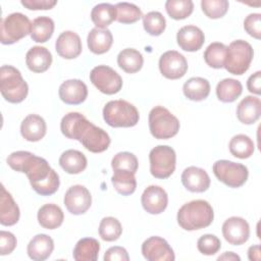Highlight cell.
Returning <instances> with one entry per match:
<instances>
[{
    "label": "cell",
    "mask_w": 261,
    "mask_h": 261,
    "mask_svg": "<svg viewBox=\"0 0 261 261\" xmlns=\"http://www.w3.org/2000/svg\"><path fill=\"white\" fill-rule=\"evenodd\" d=\"M63 202L68 212L73 215H81L91 207L92 196L86 187L75 185L66 191Z\"/></svg>",
    "instance_id": "cell-13"
},
{
    "label": "cell",
    "mask_w": 261,
    "mask_h": 261,
    "mask_svg": "<svg viewBox=\"0 0 261 261\" xmlns=\"http://www.w3.org/2000/svg\"><path fill=\"white\" fill-rule=\"evenodd\" d=\"M142 254L148 261H173V250L169 244L160 237H151L142 245Z\"/></svg>",
    "instance_id": "cell-14"
},
{
    "label": "cell",
    "mask_w": 261,
    "mask_h": 261,
    "mask_svg": "<svg viewBox=\"0 0 261 261\" xmlns=\"http://www.w3.org/2000/svg\"><path fill=\"white\" fill-rule=\"evenodd\" d=\"M144 63L143 55L136 49L126 48L119 52L117 56L118 66L127 73L138 72Z\"/></svg>",
    "instance_id": "cell-31"
},
{
    "label": "cell",
    "mask_w": 261,
    "mask_h": 261,
    "mask_svg": "<svg viewBox=\"0 0 261 261\" xmlns=\"http://www.w3.org/2000/svg\"><path fill=\"white\" fill-rule=\"evenodd\" d=\"M149 128L155 139L167 140L178 133L179 121L167 108L156 106L149 113Z\"/></svg>",
    "instance_id": "cell-6"
},
{
    "label": "cell",
    "mask_w": 261,
    "mask_h": 261,
    "mask_svg": "<svg viewBox=\"0 0 261 261\" xmlns=\"http://www.w3.org/2000/svg\"><path fill=\"white\" fill-rule=\"evenodd\" d=\"M261 114V101L257 97H245L237 107V117L244 124H253Z\"/></svg>",
    "instance_id": "cell-25"
},
{
    "label": "cell",
    "mask_w": 261,
    "mask_h": 261,
    "mask_svg": "<svg viewBox=\"0 0 261 261\" xmlns=\"http://www.w3.org/2000/svg\"><path fill=\"white\" fill-rule=\"evenodd\" d=\"M143 25L151 36H159L165 30L166 20L159 11H151L143 16Z\"/></svg>",
    "instance_id": "cell-41"
},
{
    "label": "cell",
    "mask_w": 261,
    "mask_h": 261,
    "mask_svg": "<svg viewBox=\"0 0 261 261\" xmlns=\"http://www.w3.org/2000/svg\"><path fill=\"white\" fill-rule=\"evenodd\" d=\"M228 1L226 0H202L201 7L203 12L209 18L216 19L224 16L228 10Z\"/></svg>",
    "instance_id": "cell-43"
},
{
    "label": "cell",
    "mask_w": 261,
    "mask_h": 261,
    "mask_svg": "<svg viewBox=\"0 0 261 261\" xmlns=\"http://www.w3.org/2000/svg\"><path fill=\"white\" fill-rule=\"evenodd\" d=\"M227 55V47L219 42L211 43L204 52L205 62L212 68L224 67Z\"/></svg>",
    "instance_id": "cell-37"
},
{
    "label": "cell",
    "mask_w": 261,
    "mask_h": 261,
    "mask_svg": "<svg viewBox=\"0 0 261 261\" xmlns=\"http://www.w3.org/2000/svg\"><path fill=\"white\" fill-rule=\"evenodd\" d=\"M0 91L3 98L9 103H20L27 98L29 87L18 69L11 65H2L0 68Z\"/></svg>",
    "instance_id": "cell-4"
},
{
    "label": "cell",
    "mask_w": 261,
    "mask_h": 261,
    "mask_svg": "<svg viewBox=\"0 0 261 261\" xmlns=\"http://www.w3.org/2000/svg\"><path fill=\"white\" fill-rule=\"evenodd\" d=\"M17 244L13 233L5 230L0 231V254L2 256L12 253Z\"/></svg>",
    "instance_id": "cell-46"
},
{
    "label": "cell",
    "mask_w": 261,
    "mask_h": 261,
    "mask_svg": "<svg viewBox=\"0 0 261 261\" xmlns=\"http://www.w3.org/2000/svg\"><path fill=\"white\" fill-rule=\"evenodd\" d=\"M87 158L84 153L77 150H66L59 158V165L69 174H77L87 167Z\"/></svg>",
    "instance_id": "cell-27"
},
{
    "label": "cell",
    "mask_w": 261,
    "mask_h": 261,
    "mask_svg": "<svg viewBox=\"0 0 261 261\" xmlns=\"http://www.w3.org/2000/svg\"><path fill=\"white\" fill-rule=\"evenodd\" d=\"M141 202L143 208L150 214L162 213L168 204L165 190L159 186H149L142 194Z\"/></svg>",
    "instance_id": "cell-16"
},
{
    "label": "cell",
    "mask_w": 261,
    "mask_h": 261,
    "mask_svg": "<svg viewBox=\"0 0 261 261\" xmlns=\"http://www.w3.org/2000/svg\"><path fill=\"white\" fill-rule=\"evenodd\" d=\"M165 9L168 15L176 20L185 19L194 10V3L191 0H167Z\"/></svg>",
    "instance_id": "cell-38"
},
{
    "label": "cell",
    "mask_w": 261,
    "mask_h": 261,
    "mask_svg": "<svg viewBox=\"0 0 261 261\" xmlns=\"http://www.w3.org/2000/svg\"><path fill=\"white\" fill-rule=\"evenodd\" d=\"M25 63L33 72H44L52 63V55L45 47L34 46L27 52Z\"/></svg>",
    "instance_id": "cell-24"
},
{
    "label": "cell",
    "mask_w": 261,
    "mask_h": 261,
    "mask_svg": "<svg viewBox=\"0 0 261 261\" xmlns=\"http://www.w3.org/2000/svg\"><path fill=\"white\" fill-rule=\"evenodd\" d=\"M197 248L203 255L211 256L216 254L221 248L220 240L214 234H204L197 242Z\"/></svg>",
    "instance_id": "cell-44"
},
{
    "label": "cell",
    "mask_w": 261,
    "mask_h": 261,
    "mask_svg": "<svg viewBox=\"0 0 261 261\" xmlns=\"http://www.w3.org/2000/svg\"><path fill=\"white\" fill-rule=\"evenodd\" d=\"M91 19L98 29H106L116 20V8L109 3L97 4L91 11Z\"/></svg>",
    "instance_id": "cell-34"
},
{
    "label": "cell",
    "mask_w": 261,
    "mask_h": 261,
    "mask_svg": "<svg viewBox=\"0 0 261 261\" xmlns=\"http://www.w3.org/2000/svg\"><path fill=\"white\" fill-rule=\"evenodd\" d=\"M253 56V48L248 42L244 40L233 41L227 47L224 67L231 74L242 75L249 69Z\"/></svg>",
    "instance_id": "cell-7"
},
{
    "label": "cell",
    "mask_w": 261,
    "mask_h": 261,
    "mask_svg": "<svg viewBox=\"0 0 261 261\" xmlns=\"http://www.w3.org/2000/svg\"><path fill=\"white\" fill-rule=\"evenodd\" d=\"M213 218V208L205 200H194L186 203L177 212V223L186 230L205 228L212 223Z\"/></svg>",
    "instance_id": "cell-3"
},
{
    "label": "cell",
    "mask_w": 261,
    "mask_h": 261,
    "mask_svg": "<svg viewBox=\"0 0 261 261\" xmlns=\"http://www.w3.org/2000/svg\"><path fill=\"white\" fill-rule=\"evenodd\" d=\"M115 8L116 20L120 23H134L143 17L141 9L133 3L119 2L115 5Z\"/></svg>",
    "instance_id": "cell-40"
},
{
    "label": "cell",
    "mask_w": 261,
    "mask_h": 261,
    "mask_svg": "<svg viewBox=\"0 0 261 261\" xmlns=\"http://www.w3.org/2000/svg\"><path fill=\"white\" fill-rule=\"evenodd\" d=\"M244 29L251 37L259 40L261 38V14H249L244 20Z\"/></svg>",
    "instance_id": "cell-45"
},
{
    "label": "cell",
    "mask_w": 261,
    "mask_h": 261,
    "mask_svg": "<svg viewBox=\"0 0 261 261\" xmlns=\"http://www.w3.org/2000/svg\"><path fill=\"white\" fill-rule=\"evenodd\" d=\"M217 260H228V261L238 260V261H240L241 258H240V256H238V255L234 254L233 252H225V253H223L221 256H219V257L217 258Z\"/></svg>",
    "instance_id": "cell-51"
},
{
    "label": "cell",
    "mask_w": 261,
    "mask_h": 261,
    "mask_svg": "<svg viewBox=\"0 0 261 261\" xmlns=\"http://www.w3.org/2000/svg\"><path fill=\"white\" fill-rule=\"evenodd\" d=\"M111 181L116 192L122 196L132 195L137 188L135 173L128 170H113Z\"/></svg>",
    "instance_id": "cell-35"
},
{
    "label": "cell",
    "mask_w": 261,
    "mask_h": 261,
    "mask_svg": "<svg viewBox=\"0 0 261 261\" xmlns=\"http://www.w3.org/2000/svg\"><path fill=\"white\" fill-rule=\"evenodd\" d=\"M176 41L182 50L195 52L203 46L205 36L200 28L196 25H185L177 32Z\"/></svg>",
    "instance_id": "cell-20"
},
{
    "label": "cell",
    "mask_w": 261,
    "mask_h": 261,
    "mask_svg": "<svg viewBox=\"0 0 261 261\" xmlns=\"http://www.w3.org/2000/svg\"><path fill=\"white\" fill-rule=\"evenodd\" d=\"M243 92V86L240 81L234 79H224L217 84V98L224 103L236 101Z\"/></svg>",
    "instance_id": "cell-33"
},
{
    "label": "cell",
    "mask_w": 261,
    "mask_h": 261,
    "mask_svg": "<svg viewBox=\"0 0 261 261\" xmlns=\"http://www.w3.org/2000/svg\"><path fill=\"white\" fill-rule=\"evenodd\" d=\"M149 159L150 172L156 178H167L175 169V151L169 146L159 145L153 148L150 151Z\"/></svg>",
    "instance_id": "cell-9"
},
{
    "label": "cell",
    "mask_w": 261,
    "mask_h": 261,
    "mask_svg": "<svg viewBox=\"0 0 261 261\" xmlns=\"http://www.w3.org/2000/svg\"><path fill=\"white\" fill-rule=\"evenodd\" d=\"M222 234L230 245H243L250 237L249 223L242 217H229L222 224Z\"/></svg>",
    "instance_id": "cell-15"
},
{
    "label": "cell",
    "mask_w": 261,
    "mask_h": 261,
    "mask_svg": "<svg viewBox=\"0 0 261 261\" xmlns=\"http://www.w3.org/2000/svg\"><path fill=\"white\" fill-rule=\"evenodd\" d=\"M60 129L66 138L79 141L87 150L93 153L104 152L110 145L109 135L79 112L65 114L61 119Z\"/></svg>",
    "instance_id": "cell-2"
},
{
    "label": "cell",
    "mask_w": 261,
    "mask_h": 261,
    "mask_svg": "<svg viewBox=\"0 0 261 261\" xmlns=\"http://www.w3.org/2000/svg\"><path fill=\"white\" fill-rule=\"evenodd\" d=\"M19 208L14 202L10 193L6 191L4 186H1L0 198V223L2 225L11 226L19 220Z\"/></svg>",
    "instance_id": "cell-23"
},
{
    "label": "cell",
    "mask_w": 261,
    "mask_h": 261,
    "mask_svg": "<svg viewBox=\"0 0 261 261\" xmlns=\"http://www.w3.org/2000/svg\"><path fill=\"white\" fill-rule=\"evenodd\" d=\"M7 164L27 174L34 191L41 196L53 195L59 188V176L46 159L29 151H16L7 157Z\"/></svg>",
    "instance_id": "cell-1"
},
{
    "label": "cell",
    "mask_w": 261,
    "mask_h": 261,
    "mask_svg": "<svg viewBox=\"0 0 261 261\" xmlns=\"http://www.w3.org/2000/svg\"><path fill=\"white\" fill-rule=\"evenodd\" d=\"M32 22L20 12H14L2 18L0 24V40L4 45L14 44L31 34Z\"/></svg>",
    "instance_id": "cell-8"
},
{
    "label": "cell",
    "mask_w": 261,
    "mask_h": 261,
    "mask_svg": "<svg viewBox=\"0 0 261 261\" xmlns=\"http://www.w3.org/2000/svg\"><path fill=\"white\" fill-rule=\"evenodd\" d=\"M104 260L105 261H128L129 260V256L127 251L119 246H115V247H111L109 248L105 255H104Z\"/></svg>",
    "instance_id": "cell-48"
},
{
    "label": "cell",
    "mask_w": 261,
    "mask_h": 261,
    "mask_svg": "<svg viewBox=\"0 0 261 261\" xmlns=\"http://www.w3.org/2000/svg\"><path fill=\"white\" fill-rule=\"evenodd\" d=\"M111 166L113 170H128L133 173H136L139 163L136 155L133 153L119 152L112 158Z\"/></svg>",
    "instance_id": "cell-42"
},
{
    "label": "cell",
    "mask_w": 261,
    "mask_h": 261,
    "mask_svg": "<svg viewBox=\"0 0 261 261\" xmlns=\"http://www.w3.org/2000/svg\"><path fill=\"white\" fill-rule=\"evenodd\" d=\"M100 251V244L96 239H81L73 249V259L76 261H96Z\"/></svg>",
    "instance_id": "cell-30"
},
{
    "label": "cell",
    "mask_w": 261,
    "mask_h": 261,
    "mask_svg": "<svg viewBox=\"0 0 261 261\" xmlns=\"http://www.w3.org/2000/svg\"><path fill=\"white\" fill-rule=\"evenodd\" d=\"M20 3L31 10H47L53 8L57 1L55 0H21Z\"/></svg>",
    "instance_id": "cell-47"
},
{
    "label": "cell",
    "mask_w": 261,
    "mask_h": 261,
    "mask_svg": "<svg viewBox=\"0 0 261 261\" xmlns=\"http://www.w3.org/2000/svg\"><path fill=\"white\" fill-rule=\"evenodd\" d=\"M54 250V242L45 233L35 236L28 245V255L35 261H43L50 257Z\"/></svg>",
    "instance_id": "cell-22"
},
{
    "label": "cell",
    "mask_w": 261,
    "mask_h": 261,
    "mask_svg": "<svg viewBox=\"0 0 261 261\" xmlns=\"http://www.w3.org/2000/svg\"><path fill=\"white\" fill-rule=\"evenodd\" d=\"M103 118L112 127H132L139 122L138 109L125 100H113L103 108Z\"/></svg>",
    "instance_id": "cell-5"
},
{
    "label": "cell",
    "mask_w": 261,
    "mask_h": 261,
    "mask_svg": "<svg viewBox=\"0 0 261 261\" xmlns=\"http://www.w3.org/2000/svg\"><path fill=\"white\" fill-rule=\"evenodd\" d=\"M247 88L253 94H261V71H256L250 75L247 82Z\"/></svg>",
    "instance_id": "cell-49"
},
{
    "label": "cell",
    "mask_w": 261,
    "mask_h": 261,
    "mask_svg": "<svg viewBox=\"0 0 261 261\" xmlns=\"http://www.w3.org/2000/svg\"><path fill=\"white\" fill-rule=\"evenodd\" d=\"M122 232V227L120 222L112 217H104L99 224V234L103 241L113 242L116 241Z\"/></svg>",
    "instance_id": "cell-39"
},
{
    "label": "cell",
    "mask_w": 261,
    "mask_h": 261,
    "mask_svg": "<svg viewBox=\"0 0 261 261\" xmlns=\"http://www.w3.org/2000/svg\"><path fill=\"white\" fill-rule=\"evenodd\" d=\"M54 21L49 16H39L32 22L31 38L37 43L47 42L53 35Z\"/></svg>",
    "instance_id": "cell-32"
},
{
    "label": "cell",
    "mask_w": 261,
    "mask_h": 261,
    "mask_svg": "<svg viewBox=\"0 0 261 261\" xmlns=\"http://www.w3.org/2000/svg\"><path fill=\"white\" fill-rule=\"evenodd\" d=\"M92 84L103 94L113 95L122 88L121 76L107 65L95 66L90 72Z\"/></svg>",
    "instance_id": "cell-11"
},
{
    "label": "cell",
    "mask_w": 261,
    "mask_h": 261,
    "mask_svg": "<svg viewBox=\"0 0 261 261\" xmlns=\"http://www.w3.org/2000/svg\"><path fill=\"white\" fill-rule=\"evenodd\" d=\"M229 152L237 158L246 159L253 155L255 145L252 139L246 135L240 134L231 138L229 142Z\"/></svg>",
    "instance_id": "cell-36"
},
{
    "label": "cell",
    "mask_w": 261,
    "mask_h": 261,
    "mask_svg": "<svg viewBox=\"0 0 261 261\" xmlns=\"http://www.w3.org/2000/svg\"><path fill=\"white\" fill-rule=\"evenodd\" d=\"M88 47L94 54H104L112 46L113 37L108 29H92L87 38Z\"/></svg>",
    "instance_id": "cell-26"
},
{
    "label": "cell",
    "mask_w": 261,
    "mask_h": 261,
    "mask_svg": "<svg viewBox=\"0 0 261 261\" xmlns=\"http://www.w3.org/2000/svg\"><path fill=\"white\" fill-rule=\"evenodd\" d=\"M248 257L252 261H259L260 260V245L250 247L248 250Z\"/></svg>",
    "instance_id": "cell-50"
},
{
    "label": "cell",
    "mask_w": 261,
    "mask_h": 261,
    "mask_svg": "<svg viewBox=\"0 0 261 261\" xmlns=\"http://www.w3.org/2000/svg\"><path fill=\"white\" fill-rule=\"evenodd\" d=\"M181 182L190 192L203 193L210 187V177L204 169L189 166L181 173Z\"/></svg>",
    "instance_id": "cell-19"
},
{
    "label": "cell",
    "mask_w": 261,
    "mask_h": 261,
    "mask_svg": "<svg viewBox=\"0 0 261 261\" xmlns=\"http://www.w3.org/2000/svg\"><path fill=\"white\" fill-rule=\"evenodd\" d=\"M213 173L218 180L229 188H240L248 179V168L229 160H217L213 164Z\"/></svg>",
    "instance_id": "cell-10"
},
{
    "label": "cell",
    "mask_w": 261,
    "mask_h": 261,
    "mask_svg": "<svg viewBox=\"0 0 261 261\" xmlns=\"http://www.w3.org/2000/svg\"><path fill=\"white\" fill-rule=\"evenodd\" d=\"M82 49L80 36L71 31L61 33L55 43V50L57 54L65 59L76 58L82 53Z\"/></svg>",
    "instance_id": "cell-17"
},
{
    "label": "cell",
    "mask_w": 261,
    "mask_h": 261,
    "mask_svg": "<svg viewBox=\"0 0 261 261\" xmlns=\"http://www.w3.org/2000/svg\"><path fill=\"white\" fill-rule=\"evenodd\" d=\"M47 126L43 117L29 114L20 124V134L29 142H38L46 135Z\"/></svg>",
    "instance_id": "cell-21"
},
{
    "label": "cell",
    "mask_w": 261,
    "mask_h": 261,
    "mask_svg": "<svg viewBox=\"0 0 261 261\" xmlns=\"http://www.w3.org/2000/svg\"><path fill=\"white\" fill-rule=\"evenodd\" d=\"M64 219L61 208L55 204H45L38 211V221L40 225L47 229L59 227Z\"/></svg>",
    "instance_id": "cell-28"
},
{
    "label": "cell",
    "mask_w": 261,
    "mask_h": 261,
    "mask_svg": "<svg viewBox=\"0 0 261 261\" xmlns=\"http://www.w3.org/2000/svg\"><path fill=\"white\" fill-rule=\"evenodd\" d=\"M182 91L188 99L192 101H202L205 100L210 93V84L204 77H191L184 84Z\"/></svg>",
    "instance_id": "cell-29"
},
{
    "label": "cell",
    "mask_w": 261,
    "mask_h": 261,
    "mask_svg": "<svg viewBox=\"0 0 261 261\" xmlns=\"http://www.w3.org/2000/svg\"><path fill=\"white\" fill-rule=\"evenodd\" d=\"M159 69L166 79L177 80L186 74L188 62L182 54L175 50H169L160 56Z\"/></svg>",
    "instance_id": "cell-12"
},
{
    "label": "cell",
    "mask_w": 261,
    "mask_h": 261,
    "mask_svg": "<svg viewBox=\"0 0 261 261\" xmlns=\"http://www.w3.org/2000/svg\"><path fill=\"white\" fill-rule=\"evenodd\" d=\"M59 98L69 105L83 103L88 96V88L81 80H67L59 87Z\"/></svg>",
    "instance_id": "cell-18"
}]
</instances>
